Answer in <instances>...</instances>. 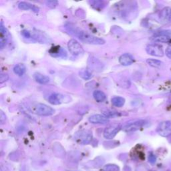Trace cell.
Listing matches in <instances>:
<instances>
[{"label": "cell", "mask_w": 171, "mask_h": 171, "mask_svg": "<svg viewBox=\"0 0 171 171\" xmlns=\"http://www.w3.org/2000/svg\"><path fill=\"white\" fill-rule=\"evenodd\" d=\"M67 29L69 32L73 36L77 37L79 40L84 43L92 45H102L105 44V41L102 38L92 36V35L86 33L82 30L76 28V27L69 26H67Z\"/></svg>", "instance_id": "1"}, {"label": "cell", "mask_w": 171, "mask_h": 171, "mask_svg": "<svg viewBox=\"0 0 171 171\" xmlns=\"http://www.w3.org/2000/svg\"><path fill=\"white\" fill-rule=\"evenodd\" d=\"M31 110L33 113L39 115V116H51L55 112V110L52 108L41 103L34 104L31 107Z\"/></svg>", "instance_id": "2"}, {"label": "cell", "mask_w": 171, "mask_h": 171, "mask_svg": "<svg viewBox=\"0 0 171 171\" xmlns=\"http://www.w3.org/2000/svg\"><path fill=\"white\" fill-rule=\"evenodd\" d=\"M147 122L144 120H137L134 121H130L128 123L124 125L123 129V130L127 132H133L138 130L139 129L142 128L145 124H146Z\"/></svg>", "instance_id": "3"}, {"label": "cell", "mask_w": 171, "mask_h": 171, "mask_svg": "<svg viewBox=\"0 0 171 171\" xmlns=\"http://www.w3.org/2000/svg\"><path fill=\"white\" fill-rule=\"evenodd\" d=\"M68 48L69 52L72 55H76V56L82 55L84 52L81 44L75 39H72L68 41Z\"/></svg>", "instance_id": "4"}, {"label": "cell", "mask_w": 171, "mask_h": 171, "mask_svg": "<svg viewBox=\"0 0 171 171\" xmlns=\"http://www.w3.org/2000/svg\"><path fill=\"white\" fill-rule=\"evenodd\" d=\"M75 139L81 144H87L91 142L92 139V134L90 130H82L75 136Z\"/></svg>", "instance_id": "5"}, {"label": "cell", "mask_w": 171, "mask_h": 171, "mask_svg": "<svg viewBox=\"0 0 171 171\" xmlns=\"http://www.w3.org/2000/svg\"><path fill=\"white\" fill-rule=\"evenodd\" d=\"M156 131L162 137H169L171 134V122L164 121L160 123L157 127Z\"/></svg>", "instance_id": "6"}, {"label": "cell", "mask_w": 171, "mask_h": 171, "mask_svg": "<svg viewBox=\"0 0 171 171\" xmlns=\"http://www.w3.org/2000/svg\"><path fill=\"white\" fill-rule=\"evenodd\" d=\"M146 52L151 55L156 57H162L164 51L162 47L159 44H149L146 48Z\"/></svg>", "instance_id": "7"}, {"label": "cell", "mask_w": 171, "mask_h": 171, "mask_svg": "<svg viewBox=\"0 0 171 171\" xmlns=\"http://www.w3.org/2000/svg\"><path fill=\"white\" fill-rule=\"evenodd\" d=\"M160 22L162 24H166L171 21V8L166 7L163 8L159 14Z\"/></svg>", "instance_id": "8"}, {"label": "cell", "mask_w": 171, "mask_h": 171, "mask_svg": "<svg viewBox=\"0 0 171 171\" xmlns=\"http://www.w3.org/2000/svg\"><path fill=\"white\" fill-rule=\"evenodd\" d=\"M121 128L119 126H110L105 128L104 131V137L106 139H112L120 131Z\"/></svg>", "instance_id": "9"}, {"label": "cell", "mask_w": 171, "mask_h": 171, "mask_svg": "<svg viewBox=\"0 0 171 171\" xmlns=\"http://www.w3.org/2000/svg\"><path fill=\"white\" fill-rule=\"evenodd\" d=\"M89 121L92 124H106L109 122V118L100 114H94L90 116Z\"/></svg>", "instance_id": "10"}, {"label": "cell", "mask_w": 171, "mask_h": 171, "mask_svg": "<svg viewBox=\"0 0 171 171\" xmlns=\"http://www.w3.org/2000/svg\"><path fill=\"white\" fill-rule=\"evenodd\" d=\"M64 98V96L62 95L61 94L54 93L50 96L48 98V101L49 102L53 104V105H59V104H61L63 102Z\"/></svg>", "instance_id": "11"}, {"label": "cell", "mask_w": 171, "mask_h": 171, "mask_svg": "<svg viewBox=\"0 0 171 171\" xmlns=\"http://www.w3.org/2000/svg\"><path fill=\"white\" fill-rule=\"evenodd\" d=\"M0 31H1V36H0V48L3 49V47L5 46L7 40H8V31L5 29V27L3 26V23H1L0 26Z\"/></svg>", "instance_id": "12"}, {"label": "cell", "mask_w": 171, "mask_h": 171, "mask_svg": "<svg viewBox=\"0 0 171 171\" xmlns=\"http://www.w3.org/2000/svg\"><path fill=\"white\" fill-rule=\"evenodd\" d=\"M134 62V58L129 54H124L120 55L119 58V62L123 66H130Z\"/></svg>", "instance_id": "13"}, {"label": "cell", "mask_w": 171, "mask_h": 171, "mask_svg": "<svg viewBox=\"0 0 171 171\" xmlns=\"http://www.w3.org/2000/svg\"><path fill=\"white\" fill-rule=\"evenodd\" d=\"M18 8L22 10H31L34 12H39V8H37L36 5L31 4L30 3L27 2H22L19 3L18 4Z\"/></svg>", "instance_id": "14"}, {"label": "cell", "mask_w": 171, "mask_h": 171, "mask_svg": "<svg viewBox=\"0 0 171 171\" xmlns=\"http://www.w3.org/2000/svg\"><path fill=\"white\" fill-rule=\"evenodd\" d=\"M50 53L52 56L55 58L64 57L66 56V55H67L66 54V52L65 51V50H64V49L59 46L52 48V50L50 51Z\"/></svg>", "instance_id": "15"}, {"label": "cell", "mask_w": 171, "mask_h": 171, "mask_svg": "<svg viewBox=\"0 0 171 171\" xmlns=\"http://www.w3.org/2000/svg\"><path fill=\"white\" fill-rule=\"evenodd\" d=\"M34 78L37 82L41 84H48L50 82V78L48 76L41 74L40 73H36V74H34Z\"/></svg>", "instance_id": "16"}, {"label": "cell", "mask_w": 171, "mask_h": 171, "mask_svg": "<svg viewBox=\"0 0 171 171\" xmlns=\"http://www.w3.org/2000/svg\"><path fill=\"white\" fill-rule=\"evenodd\" d=\"M13 72L16 74L20 76H23L26 72V67L23 64H18L14 66L13 68Z\"/></svg>", "instance_id": "17"}, {"label": "cell", "mask_w": 171, "mask_h": 171, "mask_svg": "<svg viewBox=\"0 0 171 171\" xmlns=\"http://www.w3.org/2000/svg\"><path fill=\"white\" fill-rule=\"evenodd\" d=\"M93 96L98 102H102L106 100V94L100 90H96L93 93Z\"/></svg>", "instance_id": "18"}, {"label": "cell", "mask_w": 171, "mask_h": 171, "mask_svg": "<svg viewBox=\"0 0 171 171\" xmlns=\"http://www.w3.org/2000/svg\"><path fill=\"white\" fill-rule=\"evenodd\" d=\"M152 41L156 42H162V43H167L170 41V37L164 36V35H156L155 34L152 38Z\"/></svg>", "instance_id": "19"}, {"label": "cell", "mask_w": 171, "mask_h": 171, "mask_svg": "<svg viewBox=\"0 0 171 171\" xmlns=\"http://www.w3.org/2000/svg\"><path fill=\"white\" fill-rule=\"evenodd\" d=\"M124 103H125V99L123 97L116 96V97H114L113 98H112V104L114 106L122 107L123 106H124Z\"/></svg>", "instance_id": "20"}, {"label": "cell", "mask_w": 171, "mask_h": 171, "mask_svg": "<svg viewBox=\"0 0 171 171\" xmlns=\"http://www.w3.org/2000/svg\"><path fill=\"white\" fill-rule=\"evenodd\" d=\"M146 62H147L149 66H151V67L156 68H158L161 67V66L163 64V63L160 60H156V59H151V58L147 59V60H146Z\"/></svg>", "instance_id": "21"}, {"label": "cell", "mask_w": 171, "mask_h": 171, "mask_svg": "<svg viewBox=\"0 0 171 171\" xmlns=\"http://www.w3.org/2000/svg\"><path fill=\"white\" fill-rule=\"evenodd\" d=\"M79 75L80 77L83 78L84 80H90L92 77V74L88 69H82V70L79 72Z\"/></svg>", "instance_id": "22"}, {"label": "cell", "mask_w": 171, "mask_h": 171, "mask_svg": "<svg viewBox=\"0 0 171 171\" xmlns=\"http://www.w3.org/2000/svg\"><path fill=\"white\" fill-rule=\"evenodd\" d=\"M103 171H120L119 167L114 164L107 165L104 167Z\"/></svg>", "instance_id": "23"}, {"label": "cell", "mask_w": 171, "mask_h": 171, "mask_svg": "<svg viewBox=\"0 0 171 171\" xmlns=\"http://www.w3.org/2000/svg\"><path fill=\"white\" fill-rule=\"evenodd\" d=\"M156 35H164V36H168L171 38V30H164L159 31L156 34Z\"/></svg>", "instance_id": "24"}, {"label": "cell", "mask_w": 171, "mask_h": 171, "mask_svg": "<svg viewBox=\"0 0 171 171\" xmlns=\"http://www.w3.org/2000/svg\"><path fill=\"white\" fill-rule=\"evenodd\" d=\"M90 4H91L93 7H95V8L97 9L99 7L101 8V5H104V2L102 1H92L90 2Z\"/></svg>", "instance_id": "25"}, {"label": "cell", "mask_w": 171, "mask_h": 171, "mask_svg": "<svg viewBox=\"0 0 171 171\" xmlns=\"http://www.w3.org/2000/svg\"><path fill=\"white\" fill-rule=\"evenodd\" d=\"M58 2L57 1H47L46 5L50 8H54L58 5Z\"/></svg>", "instance_id": "26"}, {"label": "cell", "mask_w": 171, "mask_h": 171, "mask_svg": "<svg viewBox=\"0 0 171 171\" xmlns=\"http://www.w3.org/2000/svg\"><path fill=\"white\" fill-rule=\"evenodd\" d=\"M6 121V116L5 114L3 113V111L0 112V123L1 124H3Z\"/></svg>", "instance_id": "27"}, {"label": "cell", "mask_w": 171, "mask_h": 171, "mask_svg": "<svg viewBox=\"0 0 171 171\" xmlns=\"http://www.w3.org/2000/svg\"><path fill=\"white\" fill-rule=\"evenodd\" d=\"M8 78H9V76L8 74H1V75H0V82H1V84L5 82L8 80Z\"/></svg>", "instance_id": "28"}, {"label": "cell", "mask_w": 171, "mask_h": 171, "mask_svg": "<svg viewBox=\"0 0 171 171\" xmlns=\"http://www.w3.org/2000/svg\"><path fill=\"white\" fill-rule=\"evenodd\" d=\"M148 161L151 162L152 165H154V164L156 162V156L153 155V154H151L149 155L148 156Z\"/></svg>", "instance_id": "29"}, {"label": "cell", "mask_w": 171, "mask_h": 171, "mask_svg": "<svg viewBox=\"0 0 171 171\" xmlns=\"http://www.w3.org/2000/svg\"><path fill=\"white\" fill-rule=\"evenodd\" d=\"M22 35L26 38H30L31 37V34L30 31L27 30H23L22 31Z\"/></svg>", "instance_id": "30"}, {"label": "cell", "mask_w": 171, "mask_h": 171, "mask_svg": "<svg viewBox=\"0 0 171 171\" xmlns=\"http://www.w3.org/2000/svg\"><path fill=\"white\" fill-rule=\"evenodd\" d=\"M166 55L169 58L171 59V46H169L166 50Z\"/></svg>", "instance_id": "31"}]
</instances>
